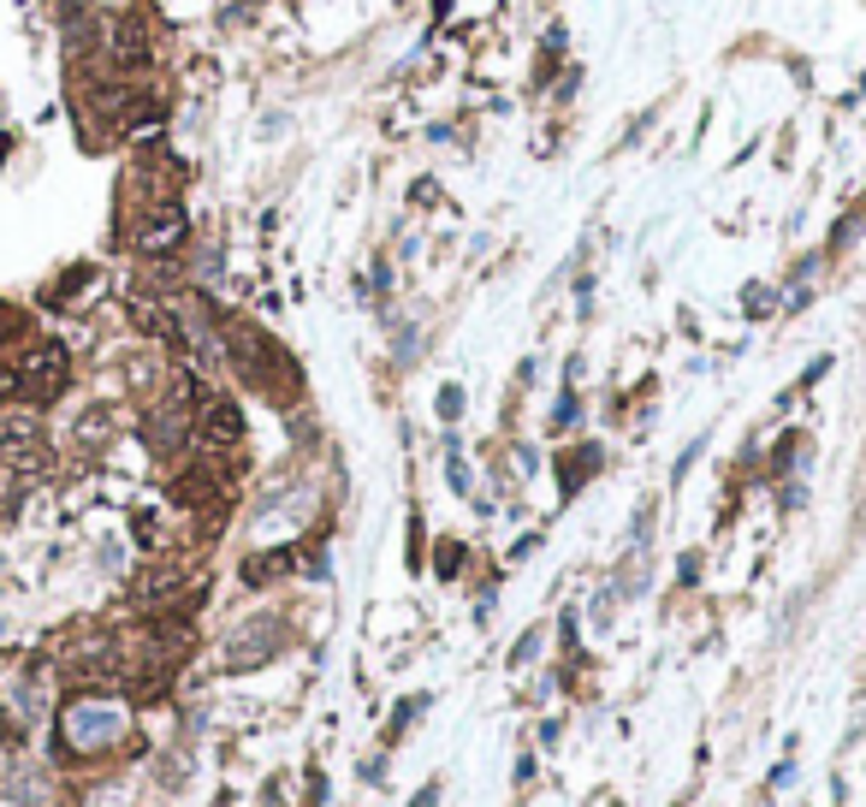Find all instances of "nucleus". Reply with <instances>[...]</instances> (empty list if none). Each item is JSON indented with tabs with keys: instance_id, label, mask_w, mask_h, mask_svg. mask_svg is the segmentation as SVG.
Masks as SVG:
<instances>
[{
	"instance_id": "1",
	"label": "nucleus",
	"mask_w": 866,
	"mask_h": 807,
	"mask_svg": "<svg viewBox=\"0 0 866 807\" xmlns=\"http://www.w3.org/2000/svg\"><path fill=\"white\" fill-rule=\"evenodd\" d=\"M190 434H197L202 452H232V445L244 440V410H238L226 392H208L197 381V392H190Z\"/></svg>"
},
{
	"instance_id": "2",
	"label": "nucleus",
	"mask_w": 866,
	"mask_h": 807,
	"mask_svg": "<svg viewBox=\"0 0 866 807\" xmlns=\"http://www.w3.org/2000/svg\"><path fill=\"white\" fill-rule=\"evenodd\" d=\"M12 369H19V392H24V399H37V404L60 399L66 381H72V356H66L60 339H30L24 356Z\"/></svg>"
},
{
	"instance_id": "3",
	"label": "nucleus",
	"mask_w": 866,
	"mask_h": 807,
	"mask_svg": "<svg viewBox=\"0 0 866 807\" xmlns=\"http://www.w3.org/2000/svg\"><path fill=\"white\" fill-rule=\"evenodd\" d=\"M220 339H226V356L238 363V374H250L255 386H273V374L285 369V356L273 351V339L255 333L250 321H220Z\"/></svg>"
},
{
	"instance_id": "4",
	"label": "nucleus",
	"mask_w": 866,
	"mask_h": 807,
	"mask_svg": "<svg viewBox=\"0 0 866 807\" xmlns=\"http://www.w3.org/2000/svg\"><path fill=\"white\" fill-rule=\"evenodd\" d=\"M190 238V214H184V202H172V196H154L143 220H137V232H131V244L143 250V255H172Z\"/></svg>"
},
{
	"instance_id": "5",
	"label": "nucleus",
	"mask_w": 866,
	"mask_h": 807,
	"mask_svg": "<svg viewBox=\"0 0 866 807\" xmlns=\"http://www.w3.org/2000/svg\"><path fill=\"white\" fill-rule=\"evenodd\" d=\"M108 60L119 65V72H143V65L154 60V37H149V24L137 19V12L108 19Z\"/></svg>"
},
{
	"instance_id": "6",
	"label": "nucleus",
	"mask_w": 866,
	"mask_h": 807,
	"mask_svg": "<svg viewBox=\"0 0 866 807\" xmlns=\"http://www.w3.org/2000/svg\"><path fill=\"white\" fill-rule=\"evenodd\" d=\"M280 642H285V624H280V617H250V624L232 635L226 654H232V665H262V659L280 654Z\"/></svg>"
},
{
	"instance_id": "7",
	"label": "nucleus",
	"mask_w": 866,
	"mask_h": 807,
	"mask_svg": "<svg viewBox=\"0 0 866 807\" xmlns=\"http://www.w3.org/2000/svg\"><path fill=\"white\" fill-rule=\"evenodd\" d=\"M137 599H143V606H184L190 599V571L184 564H154V571H143L137 576Z\"/></svg>"
},
{
	"instance_id": "8",
	"label": "nucleus",
	"mask_w": 866,
	"mask_h": 807,
	"mask_svg": "<svg viewBox=\"0 0 866 807\" xmlns=\"http://www.w3.org/2000/svg\"><path fill=\"white\" fill-rule=\"evenodd\" d=\"M143 440H149L161 457H172V452H179V445L190 440V392H184L179 404H161V410H154V416L143 422Z\"/></svg>"
},
{
	"instance_id": "9",
	"label": "nucleus",
	"mask_w": 866,
	"mask_h": 807,
	"mask_svg": "<svg viewBox=\"0 0 866 807\" xmlns=\"http://www.w3.org/2000/svg\"><path fill=\"white\" fill-rule=\"evenodd\" d=\"M291 571V546H280V553H255V558H244V588H268V582H280Z\"/></svg>"
},
{
	"instance_id": "10",
	"label": "nucleus",
	"mask_w": 866,
	"mask_h": 807,
	"mask_svg": "<svg viewBox=\"0 0 866 807\" xmlns=\"http://www.w3.org/2000/svg\"><path fill=\"white\" fill-rule=\"evenodd\" d=\"M172 493H179L184 505H214L220 500V475L214 470H184L179 481H172Z\"/></svg>"
},
{
	"instance_id": "11",
	"label": "nucleus",
	"mask_w": 866,
	"mask_h": 807,
	"mask_svg": "<svg viewBox=\"0 0 866 807\" xmlns=\"http://www.w3.org/2000/svg\"><path fill=\"white\" fill-rule=\"evenodd\" d=\"M594 463H600V452H594V445H582V457H576V452L564 457V500H570V493L582 487L587 475H594Z\"/></svg>"
},
{
	"instance_id": "12",
	"label": "nucleus",
	"mask_w": 866,
	"mask_h": 807,
	"mask_svg": "<svg viewBox=\"0 0 866 807\" xmlns=\"http://www.w3.org/2000/svg\"><path fill=\"white\" fill-rule=\"evenodd\" d=\"M422 707H427V695H410V700H404V707H397V718H392L386 743H397V736H404V730H410V718H415V713H422Z\"/></svg>"
},
{
	"instance_id": "13",
	"label": "nucleus",
	"mask_w": 866,
	"mask_h": 807,
	"mask_svg": "<svg viewBox=\"0 0 866 807\" xmlns=\"http://www.w3.org/2000/svg\"><path fill=\"white\" fill-rule=\"evenodd\" d=\"M457 564H463V546L457 541H440V576H457Z\"/></svg>"
},
{
	"instance_id": "14",
	"label": "nucleus",
	"mask_w": 866,
	"mask_h": 807,
	"mask_svg": "<svg viewBox=\"0 0 866 807\" xmlns=\"http://www.w3.org/2000/svg\"><path fill=\"white\" fill-rule=\"evenodd\" d=\"M440 416H445V422H457V416H463V392H457V386H445V392H440Z\"/></svg>"
},
{
	"instance_id": "15",
	"label": "nucleus",
	"mask_w": 866,
	"mask_h": 807,
	"mask_svg": "<svg viewBox=\"0 0 866 807\" xmlns=\"http://www.w3.org/2000/svg\"><path fill=\"white\" fill-rule=\"evenodd\" d=\"M534 654H541V629H528L523 642H516V654H511V659H516V665H528Z\"/></svg>"
},
{
	"instance_id": "16",
	"label": "nucleus",
	"mask_w": 866,
	"mask_h": 807,
	"mask_svg": "<svg viewBox=\"0 0 866 807\" xmlns=\"http://www.w3.org/2000/svg\"><path fill=\"white\" fill-rule=\"evenodd\" d=\"M19 399V369H0V404Z\"/></svg>"
},
{
	"instance_id": "17",
	"label": "nucleus",
	"mask_w": 866,
	"mask_h": 807,
	"mask_svg": "<svg viewBox=\"0 0 866 807\" xmlns=\"http://www.w3.org/2000/svg\"><path fill=\"white\" fill-rule=\"evenodd\" d=\"M748 309H754V315H759V309H772V291L766 285H748Z\"/></svg>"
},
{
	"instance_id": "18",
	"label": "nucleus",
	"mask_w": 866,
	"mask_h": 807,
	"mask_svg": "<svg viewBox=\"0 0 866 807\" xmlns=\"http://www.w3.org/2000/svg\"><path fill=\"white\" fill-rule=\"evenodd\" d=\"M410 807H440V784H427V789H422V796H415Z\"/></svg>"
}]
</instances>
